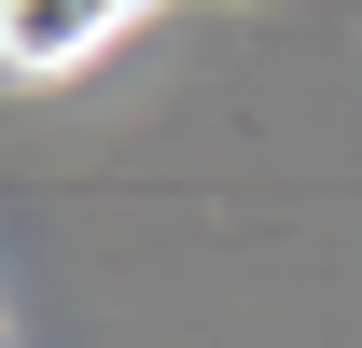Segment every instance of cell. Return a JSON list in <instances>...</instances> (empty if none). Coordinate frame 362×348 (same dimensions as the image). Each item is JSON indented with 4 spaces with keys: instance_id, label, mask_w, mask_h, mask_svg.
<instances>
[{
    "instance_id": "obj_1",
    "label": "cell",
    "mask_w": 362,
    "mask_h": 348,
    "mask_svg": "<svg viewBox=\"0 0 362 348\" xmlns=\"http://www.w3.org/2000/svg\"><path fill=\"white\" fill-rule=\"evenodd\" d=\"M139 0H0V70H28V84H56V70H84L98 42H126Z\"/></svg>"
}]
</instances>
